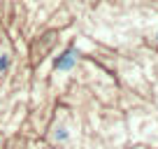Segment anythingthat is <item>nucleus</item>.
<instances>
[{
	"instance_id": "nucleus-1",
	"label": "nucleus",
	"mask_w": 158,
	"mask_h": 149,
	"mask_svg": "<svg viewBox=\"0 0 158 149\" xmlns=\"http://www.w3.org/2000/svg\"><path fill=\"white\" fill-rule=\"evenodd\" d=\"M74 61H77V51H74V49L63 51V54L54 61V68H56V70H70V68L74 65Z\"/></svg>"
},
{
	"instance_id": "nucleus-3",
	"label": "nucleus",
	"mask_w": 158,
	"mask_h": 149,
	"mask_svg": "<svg viewBox=\"0 0 158 149\" xmlns=\"http://www.w3.org/2000/svg\"><path fill=\"white\" fill-rule=\"evenodd\" d=\"M7 68H10V56L2 54V56H0V72H5Z\"/></svg>"
},
{
	"instance_id": "nucleus-2",
	"label": "nucleus",
	"mask_w": 158,
	"mask_h": 149,
	"mask_svg": "<svg viewBox=\"0 0 158 149\" xmlns=\"http://www.w3.org/2000/svg\"><path fill=\"white\" fill-rule=\"evenodd\" d=\"M54 140H58V142H60V140H68V130H65V128H56L54 130Z\"/></svg>"
}]
</instances>
